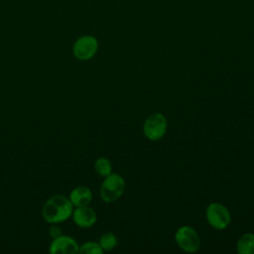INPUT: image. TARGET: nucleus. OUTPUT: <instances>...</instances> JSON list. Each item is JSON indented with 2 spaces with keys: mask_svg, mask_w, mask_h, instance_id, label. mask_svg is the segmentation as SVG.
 <instances>
[{
  "mask_svg": "<svg viewBox=\"0 0 254 254\" xmlns=\"http://www.w3.org/2000/svg\"><path fill=\"white\" fill-rule=\"evenodd\" d=\"M73 211V204L69 197L56 194L50 197L43 205L42 215L48 223H60L68 219Z\"/></svg>",
  "mask_w": 254,
  "mask_h": 254,
  "instance_id": "f257e3e1",
  "label": "nucleus"
},
{
  "mask_svg": "<svg viewBox=\"0 0 254 254\" xmlns=\"http://www.w3.org/2000/svg\"><path fill=\"white\" fill-rule=\"evenodd\" d=\"M125 190L124 179L115 173L104 178L100 186V196L105 202L116 201Z\"/></svg>",
  "mask_w": 254,
  "mask_h": 254,
  "instance_id": "f03ea898",
  "label": "nucleus"
},
{
  "mask_svg": "<svg viewBox=\"0 0 254 254\" xmlns=\"http://www.w3.org/2000/svg\"><path fill=\"white\" fill-rule=\"evenodd\" d=\"M207 222L211 227L217 230L226 228L231 220L229 210L221 203H210L205 211Z\"/></svg>",
  "mask_w": 254,
  "mask_h": 254,
  "instance_id": "7ed1b4c3",
  "label": "nucleus"
},
{
  "mask_svg": "<svg viewBox=\"0 0 254 254\" xmlns=\"http://www.w3.org/2000/svg\"><path fill=\"white\" fill-rule=\"evenodd\" d=\"M167 125V119L162 113H154L144 122V135L151 141H158L166 134Z\"/></svg>",
  "mask_w": 254,
  "mask_h": 254,
  "instance_id": "20e7f679",
  "label": "nucleus"
},
{
  "mask_svg": "<svg viewBox=\"0 0 254 254\" xmlns=\"http://www.w3.org/2000/svg\"><path fill=\"white\" fill-rule=\"evenodd\" d=\"M98 50V41L91 35L79 37L72 46V53L79 61H88L92 59Z\"/></svg>",
  "mask_w": 254,
  "mask_h": 254,
  "instance_id": "39448f33",
  "label": "nucleus"
},
{
  "mask_svg": "<svg viewBox=\"0 0 254 254\" xmlns=\"http://www.w3.org/2000/svg\"><path fill=\"white\" fill-rule=\"evenodd\" d=\"M175 239L178 245L186 252H196L200 246V239L197 232L190 226L180 227L176 234Z\"/></svg>",
  "mask_w": 254,
  "mask_h": 254,
  "instance_id": "423d86ee",
  "label": "nucleus"
},
{
  "mask_svg": "<svg viewBox=\"0 0 254 254\" xmlns=\"http://www.w3.org/2000/svg\"><path fill=\"white\" fill-rule=\"evenodd\" d=\"M79 246L77 242L70 236L61 235L53 239L50 245L52 254H75L78 252Z\"/></svg>",
  "mask_w": 254,
  "mask_h": 254,
  "instance_id": "0eeeda50",
  "label": "nucleus"
},
{
  "mask_svg": "<svg viewBox=\"0 0 254 254\" xmlns=\"http://www.w3.org/2000/svg\"><path fill=\"white\" fill-rule=\"evenodd\" d=\"M73 222L82 228H88L95 224L97 220L96 212L89 206H78L72 211Z\"/></svg>",
  "mask_w": 254,
  "mask_h": 254,
  "instance_id": "6e6552de",
  "label": "nucleus"
},
{
  "mask_svg": "<svg viewBox=\"0 0 254 254\" xmlns=\"http://www.w3.org/2000/svg\"><path fill=\"white\" fill-rule=\"evenodd\" d=\"M69 199L75 207L85 206L90 203L92 199V192L89 188L85 186H79L71 190L69 194Z\"/></svg>",
  "mask_w": 254,
  "mask_h": 254,
  "instance_id": "1a4fd4ad",
  "label": "nucleus"
},
{
  "mask_svg": "<svg viewBox=\"0 0 254 254\" xmlns=\"http://www.w3.org/2000/svg\"><path fill=\"white\" fill-rule=\"evenodd\" d=\"M237 252L239 254H254V234L245 233L237 241Z\"/></svg>",
  "mask_w": 254,
  "mask_h": 254,
  "instance_id": "9d476101",
  "label": "nucleus"
},
{
  "mask_svg": "<svg viewBox=\"0 0 254 254\" xmlns=\"http://www.w3.org/2000/svg\"><path fill=\"white\" fill-rule=\"evenodd\" d=\"M94 170L100 177L105 178L112 173V165L107 158L100 157L94 163Z\"/></svg>",
  "mask_w": 254,
  "mask_h": 254,
  "instance_id": "9b49d317",
  "label": "nucleus"
},
{
  "mask_svg": "<svg viewBox=\"0 0 254 254\" xmlns=\"http://www.w3.org/2000/svg\"><path fill=\"white\" fill-rule=\"evenodd\" d=\"M99 244H100V246L103 250L110 251V250H112L113 248L116 247L117 237L111 232L104 233L99 239Z\"/></svg>",
  "mask_w": 254,
  "mask_h": 254,
  "instance_id": "f8f14e48",
  "label": "nucleus"
},
{
  "mask_svg": "<svg viewBox=\"0 0 254 254\" xmlns=\"http://www.w3.org/2000/svg\"><path fill=\"white\" fill-rule=\"evenodd\" d=\"M78 252L79 253H83V254H102L103 249L101 248L99 243L93 242V241H89V242L83 243L79 247Z\"/></svg>",
  "mask_w": 254,
  "mask_h": 254,
  "instance_id": "ddd939ff",
  "label": "nucleus"
},
{
  "mask_svg": "<svg viewBox=\"0 0 254 254\" xmlns=\"http://www.w3.org/2000/svg\"><path fill=\"white\" fill-rule=\"evenodd\" d=\"M49 234L53 239H55L62 235V229L60 226L57 225V223H52V225L49 229Z\"/></svg>",
  "mask_w": 254,
  "mask_h": 254,
  "instance_id": "4468645a",
  "label": "nucleus"
}]
</instances>
